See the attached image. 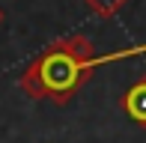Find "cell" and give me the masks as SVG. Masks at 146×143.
Returning <instances> with one entry per match:
<instances>
[{
  "label": "cell",
  "instance_id": "6da1fadb",
  "mask_svg": "<svg viewBox=\"0 0 146 143\" xmlns=\"http://www.w3.org/2000/svg\"><path fill=\"white\" fill-rule=\"evenodd\" d=\"M137 54H146V45L96 57V45L90 39L66 36L60 42L48 45L27 66V72L21 75V89L30 99H51L57 105H63V101H69L78 93V87L98 66L113 63V60H125V57H137Z\"/></svg>",
  "mask_w": 146,
  "mask_h": 143
},
{
  "label": "cell",
  "instance_id": "7a4b0ae2",
  "mask_svg": "<svg viewBox=\"0 0 146 143\" xmlns=\"http://www.w3.org/2000/svg\"><path fill=\"white\" fill-rule=\"evenodd\" d=\"M122 107H125V113H128L137 125L146 128V77H143V81H137L134 87L125 93Z\"/></svg>",
  "mask_w": 146,
  "mask_h": 143
},
{
  "label": "cell",
  "instance_id": "3957f363",
  "mask_svg": "<svg viewBox=\"0 0 146 143\" xmlns=\"http://www.w3.org/2000/svg\"><path fill=\"white\" fill-rule=\"evenodd\" d=\"M84 3L90 6L96 15H102V18H110V15H116L119 9H122L128 0H84Z\"/></svg>",
  "mask_w": 146,
  "mask_h": 143
},
{
  "label": "cell",
  "instance_id": "277c9868",
  "mask_svg": "<svg viewBox=\"0 0 146 143\" xmlns=\"http://www.w3.org/2000/svg\"><path fill=\"white\" fill-rule=\"evenodd\" d=\"M0 24H3V9H0Z\"/></svg>",
  "mask_w": 146,
  "mask_h": 143
}]
</instances>
